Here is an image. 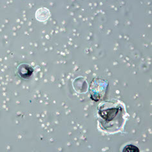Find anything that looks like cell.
I'll return each mask as SVG.
<instances>
[{"mask_svg": "<svg viewBox=\"0 0 152 152\" xmlns=\"http://www.w3.org/2000/svg\"><path fill=\"white\" fill-rule=\"evenodd\" d=\"M50 12L49 10L47 8H40L37 10L36 13V17L37 20L39 21H45L48 20V18L50 17Z\"/></svg>", "mask_w": 152, "mask_h": 152, "instance_id": "cell-1", "label": "cell"}, {"mask_svg": "<svg viewBox=\"0 0 152 152\" xmlns=\"http://www.w3.org/2000/svg\"><path fill=\"white\" fill-rule=\"evenodd\" d=\"M123 151H130V152H139V150L137 147L133 145H128L124 148Z\"/></svg>", "mask_w": 152, "mask_h": 152, "instance_id": "cell-2", "label": "cell"}]
</instances>
